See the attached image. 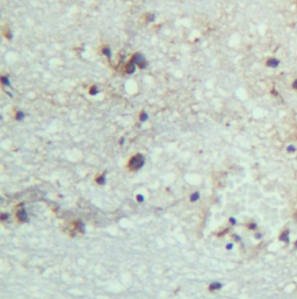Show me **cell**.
<instances>
[{
    "label": "cell",
    "mask_w": 297,
    "mask_h": 299,
    "mask_svg": "<svg viewBox=\"0 0 297 299\" xmlns=\"http://www.w3.org/2000/svg\"><path fill=\"white\" fill-rule=\"evenodd\" d=\"M16 118H18V120H23V118H24V113L21 112V111H19V112H18V114H16Z\"/></svg>",
    "instance_id": "7c38bea8"
},
{
    "label": "cell",
    "mask_w": 297,
    "mask_h": 299,
    "mask_svg": "<svg viewBox=\"0 0 297 299\" xmlns=\"http://www.w3.org/2000/svg\"><path fill=\"white\" fill-rule=\"evenodd\" d=\"M18 218H19L20 221H26V220H27V213H26V211H24V210H21V211L18 213Z\"/></svg>",
    "instance_id": "8992f818"
},
{
    "label": "cell",
    "mask_w": 297,
    "mask_h": 299,
    "mask_svg": "<svg viewBox=\"0 0 297 299\" xmlns=\"http://www.w3.org/2000/svg\"><path fill=\"white\" fill-rule=\"evenodd\" d=\"M293 87H294V89H297V79L295 80V82H294V84H293Z\"/></svg>",
    "instance_id": "e0dca14e"
},
{
    "label": "cell",
    "mask_w": 297,
    "mask_h": 299,
    "mask_svg": "<svg viewBox=\"0 0 297 299\" xmlns=\"http://www.w3.org/2000/svg\"><path fill=\"white\" fill-rule=\"evenodd\" d=\"M136 68H137V65L131 61V62H129L127 64V66H126V72L129 74V75H131V74H134V72L136 71Z\"/></svg>",
    "instance_id": "277c9868"
},
{
    "label": "cell",
    "mask_w": 297,
    "mask_h": 299,
    "mask_svg": "<svg viewBox=\"0 0 297 299\" xmlns=\"http://www.w3.org/2000/svg\"><path fill=\"white\" fill-rule=\"evenodd\" d=\"M248 228H250V229H256V224H251Z\"/></svg>",
    "instance_id": "9a60e30c"
},
{
    "label": "cell",
    "mask_w": 297,
    "mask_h": 299,
    "mask_svg": "<svg viewBox=\"0 0 297 299\" xmlns=\"http://www.w3.org/2000/svg\"><path fill=\"white\" fill-rule=\"evenodd\" d=\"M131 61L137 65V66H139L140 69H145V68L148 66V61H146V58H145V56H144L143 54H139V53L135 54Z\"/></svg>",
    "instance_id": "7a4b0ae2"
},
{
    "label": "cell",
    "mask_w": 297,
    "mask_h": 299,
    "mask_svg": "<svg viewBox=\"0 0 297 299\" xmlns=\"http://www.w3.org/2000/svg\"><path fill=\"white\" fill-rule=\"evenodd\" d=\"M223 285L221 284V283H217V282H215V283H212L211 285H210V290H217V289H221L222 288Z\"/></svg>",
    "instance_id": "ba28073f"
},
{
    "label": "cell",
    "mask_w": 297,
    "mask_h": 299,
    "mask_svg": "<svg viewBox=\"0 0 297 299\" xmlns=\"http://www.w3.org/2000/svg\"><path fill=\"white\" fill-rule=\"evenodd\" d=\"M279 64H280V61L276 58H270L267 61V65L269 68H276V66H279Z\"/></svg>",
    "instance_id": "5b68a950"
},
{
    "label": "cell",
    "mask_w": 297,
    "mask_h": 299,
    "mask_svg": "<svg viewBox=\"0 0 297 299\" xmlns=\"http://www.w3.org/2000/svg\"><path fill=\"white\" fill-rule=\"evenodd\" d=\"M289 234H290L289 229H286L284 232H282V233H281V235H280V241H282V242H284V243H289V242H290V237H289Z\"/></svg>",
    "instance_id": "3957f363"
},
{
    "label": "cell",
    "mask_w": 297,
    "mask_h": 299,
    "mask_svg": "<svg viewBox=\"0 0 297 299\" xmlns=\"http://www.w3.org/2000/svg\"><path fill=\"white\" fill-rule=\"evenodd\" d=\"M295 248H296V249H297V240H296V241H295Z\"/></svg>",
    "instance_id": "ac0fdd59"
},
{
    "label": "cell",
    "mask_w": 297,
    "mask_h": 299,
    "mask_svg": "<svg viewBox=\"0 0 297 299\" xmlns=\"http://www.w3.org/2000/svg\"><path fill=\"white\" fill-rule=\"evenodd\" d=\"M102 54H103V55H106L108 58H110V57H112V50H110V48H109V47H105V48H102Z\"/></svg>",
    "instance_id": "52a82bcc"
},
{
    "label": "cell",
    "mask_w": 297,
    "mask_h": 299,
    "mask_svg": "<svg viewBox=\"0 0 297 299\" xmlns=\"http://www.w3.org/2000/svg\"><path fill=\"white\" fill-rule=\"evenodd\" d=\"M139 119H140V121H146V120L148 119V115L145 113V112H142V114H140V118H139Z\"/></svg>",
    "instance_id": "9c48e42d"
},
{
    "label": "cell",
    "mask_w": 297,
    "mask_h": 299,
    "mask_svg": "<svg viewBox=\"0 0 297 299\" xmlns=\"http://www.w3.org/2000/svg\"><path fill=\"white\" fill-rule=\"evenodd\" d=\"M1 80H2V84H4V85H10V84H11V83H10V79H8L7 77H5V76L1 77Z\"/></svg>",
    "instance_id": "30bf717a"
},
{
    "label": "cell",
    "mask_w": 297,
    "mask_h": 299,
    "mask_svg": "<svg viewBox=\"0 0 297 299\" xmlns=\"http://www.w3.org/2000/svg\"><path fill=\"white\" fill-rule=\"evenodd\" d=\"M295 150H296V147H295V146H293V144L288 146V148H287V151H288V152H294Z\"/></svg>",
    "instance_id": "8fae6325"
},
{
    "label": "cell",
    "mask_w": 297,
    "mask_h": 299,
    "mask_svg": "<svg viewBox=\"0 0 297 299\" xmlns=\"http://www.w3.org/2000/svg\"><path fill=\"white\" fill-rule=\"evenodd\" d=\"M96 93H99V90L96 89L95 86H94V87H91V94H96Z\"/></svg>",
    "instance_id": "4fadbf2b"
},
{
    "label": "cell",
    "mask_w": 297,
    "mask_h": 299,
    "mask_svg": "<svg viewBox=\"0 0 297 299\" xmlns=\"http://www.w3.org/2000/svg\"><path fill=\"white\" fill-rule=\"evenodd\" d=\"M197 198H199V193L191 196V200H193V202H194V200H197Z\"/></svg>",
    "instance_id": "5bb4252c"
},
{
    "label": "cell",
    "mask_w": 297,
    "mask_h": 299,
    "mask_svg": "<svg viewBox=\"0 0 297 299\" xmlns=\"http://www.w3.org/2000/svg\"><path fill=\"white\" fill-rule=\"evenodd\" d=\"M295 218H296V220H297V212L295 213Z\"/></svg>",
    "instance_id": "d6986e66"
},
{
    "label": "cell",
    "mask_w": 297,
    "mask_h": 299,
    "mask_svg": "<svg viewBox=\"0 0 297 299\" xmlns=\"http://www.w3.org/2000/svg\"><path fill=\"white\" fill-rule=\"evenodd\" d=\"M144 163H145L144 156L140 155V154H137V155H135L131 160L129 161V168L131 170H138V169H140L144 165Z\"/></svg>",
    "instance_id": "6da1fadb"
},
{
    "label": "cell",
    "mask_w": 297,
    "mask_h": 299,
    "mask_svg": "<svg viewBox=\"0 0 297 299\" xmlns=\"http://www.w3.org/2000/svg\"><path fill=\"white\" fill-rule=\"evenodd\" d=\"M255 237H256V239H261L262 235H261V233H258V234H255Z\"/></svg>",
    "instance_id": "2e32d148"
}]
</instances>
